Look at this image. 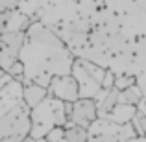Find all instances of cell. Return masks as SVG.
Returning a JSON list of instances; mask_svg holds the SVG:
<instances>
[{
	"instance_id": "6da1fadb",
	"label": "cell",
	"mask_w": 146,
	"mask_h": 142,
	"mask_svg": "<svg viewBox=\"0 0 146 142\" xmlns=\"http://www.w3.org/2000/svg\"><path fill=\"white\" fill-rule=\"evenodd\" d=\"M19 61L24 67V83H37L48 89V83L56 76H68L72 70V53L65 43L48 28L30 24L24 30V46Z\"/></svg>"
},
{
	"instance_id": "7a4b0ae2",
	"label": "cell",
	"mask_w": 146,
	"mask_h": 142,
	"mask_svg": "<svg viewBox=\"0 0 146 142\" xmlns=\"http://www.w3.org/2000/svg\"><path fill=\"white\" fill-rule=\"evenodd\" d=\"M30 137L35 140L44 139L54 127H63L67 124V114H65V102L46 96L41 103H37L33 109H30Z\"/></svg>"
},
{
	"instance_id": "3957f363",
	"label": "cell",
	"mask_w": 146,
	"mask_h": 142,
	"mask_svg": "<svg viewBox=\"0 0 146 142\" xmlns=\"http://www.w3.org/2000/svg\"><path fill=\"white\" fill-rule=\"evenodd\" d=\"M30 107L21 102L0 118V142H22L30 137Z\"/></svg>"
},
{
	"instance_id": "277c9868",
	"label": "cell",
	"mask_w": 146,
	"mask_h": 142,
	"mask_svg": "<svg viewBox=\"0 0 146 142\" xmlns=\"http://www.w3.org/2000/svg\"><path fill=\"white\" fill-rule=\"evenodd\" d=\"M135 137L131 124H115L107 118H96L87 127V142H126Z\"/></svg>"
},
{
	"instance_id": "5b68a950",
	"label": "cell",
	"mask_w": 146,
	"mask_h": 142,
	"mask_svg": "<svg viewBox=\"0 0 146 142\" xmlns=\"http://www.w3.org/2000/svg\"><path fill=\"white\" fill-rule=\"evenodd\" d=\"M22 46H24V32L9 30L0 35V68L4 70V74L11 68V65L19 61Z\"/></svg>"
},
{
	"instance_id": "8992f818",
	"label": "cell",
	"mask_w": 146,
	"mask_h": 142,
	"mask_svg": "<svg viewBox=\"0 0 146 142\" xmlns=\"http://www.w3.org/2000/svg\"><path fill=\"white\" fill-rule=\"evenodd\" d=\"M22 102V83L4 74L0 78V118Z\"/></svg>"
},
{
	"instance_id": "52a82bcc",
	"label": "cell",
	"mask_w": 146,
	"mask_h": 142,
	"mask_svg": "<svg viewBox=\"0 0 146 142\" xmlns=\"http://www.w3.org/2000/svg\"><path fill=\"white\" fill-rule=\"evenodd\" d=\"M98 118L96 111V102L93 98H78L76 102H72V109L68 114V122L76 124L80 127H89L94 120Z\"/></svg>"
},
{
	"instance_id": "ba28073f",
	"label": "cell",
	"mask_w": 146,
	"mask_h": 142,
	"mask_svg": "<svg viewBox=\"0 0 146 142\" xmlns=\"http://www.w3.org/2000/svg\"><path fill=\"white\" fill-rule=\"evenodd\" d=\"M48 94L54 96V98L61 100V102H76L80 98V90H78V83L68 76H56V78L50 79L48 83Z\"/></svg>"
},
{
	"instance_id": "9c48e42d",
	"label": "cell",
	"mask_w": 146,
	"mask_h": 142,
	"mask_svg": "<svg viewBox=\"0 0 146 142\" xmlns=\"http://www.w3.org/2000/svg\"><path fill=\"white\" fill-rule=\"evenodd\" d=\"M70 76L76 79L78 83V90H80V98H96L102 90L100 83L94 81V78L85 70V67L82 65V59H74L72 63V70H70Z\"/></svg>"
},
{
	"instance_id": "30bf717a",
	"label": "cell",
	"mask_w": 146,
	"mask_h": 142,
	"mask_svg": "<svg viewBox=\"0 0 146 142\" xmlns=\"http://www.w3.org/2000/svg\"><path fill=\"white\" fill-rule=\"evenodd\" d=\"M46 96H48V89L37 85V83H24L22 85V102L30 109H33L37 103H41Z\"/></svg>"
},
{
	"instance_id": "8fae6325",
	"label": "cell",
	"mask_w": 146,
	"mask_h": 142,
	"mask_svg": "<svg viewBox=\"0 0 146 142\" xmlns=\"http://www.w3.org/2000/svg\"><path fill=\"white\" fill-rule=\"evenodd\" d=\"M21 0H0V35L7 32L17 13V6Z\"/></svg>"
},
{
	"instance_id": "7c38bea8",
	"label": "cell",
	"mask_w": 146,
	"mask_h": 142,
	"mask_svg": "<svg viewBox=\"0 0 146 142\" xmlns=\"http://www.w3.org/2000/svg\"><path fill=\"white\" fill-rule=\"evenodd\" d=\"M135 113H137V109L133 105L117 103L106 118H107V120H111V122H115V124H129V122H131V118L135 116Z\"/></svg>"
},
{
	"instance_id": "4fadbf2b",
	"label": "cell",
	"mask_w": 146,
	"mask_h": 142,
	"mask_svg": "<svg viewBox=\"0 0 146 142\" xmlns=\"http://www.w3.org/2000/svg\"><path fill=\"white\" fill-rule=\"evenodd\" d=\"M143 96L144 94H143V90H141V87L135 83V85L128 87V89H124V90H118V103H126V105L135 107Z\"/></svg>"
},
{
	"instance_id": "5bb4252c",
	"label": "cell",
	"mask_w": 146,
	"mask_h": 142,
	"mask_svg": "<svg viewBox=\"0 0 146 142\" xmlns=\"http://www.w3.org/2000/svg\"><path fill=\"white\" fill-rule=\"evenodd\" d=\"M63 131H65V142H87V129L85 127H80L76 124H67L63 125Z\"/></svg>"
},
{
	"instance_id": "9a60e30c",
	"label": "cell",
	"mask_w": 146,
	"mask_h": 142,
	"mask_svg": "<svg viewBox=\"0 0 146 142\" xmlns=\"http://www.w3.org/2000/svg\"><path fill=\"white\" fill-rule=\"evenodd\" d=\"M137 83V79H135V76H131V74H115V89L117 90H124V89H128V87H131V85H135Z\"/></svg>"
},
{
	"instance_id": "2e32d148",
	"label": "cell",
	"mask_w": 146,
	"mask_h": 142,
	"mask_svg": "<svg viewBox=\"0 0 146 142\" xmlns=\"http://www.w3.org/2000/svg\"><path fill=\"white\" fill-rule=\"evenodd\" d=\"M129 124H131V127H133V131H135L137 137H146V116L144 114L135 113V116L131 118Z\"/></svg>"
},
{
	"instance_id": "e0dca14e",
	"label": "cell",
	"mask_w": 146,
	"mask_h": 142,
	"mask_svg": "<svg viewBox=\"0 0 146 142\" xmlns=\"http://www.w3.org/2000/svg\"><path fill=\"white\" fill-rule=\"evenodd\" d=\"M113 85H115V72L113 70H106L104 79H102V89L109 90V89H113Z\"/></svg>"
},
{
	"instance_id": "ac0fdd59",
	"label": "cell",
	"mask_w": 146,
	"mask_h": 142,
	"mask_svg": "<svg viewBox=\"0 0 146 142\" xmlns=\"http://www.w3.org/2000/svg\"><path fill=\"white\" fill-rule=\"evenodd\" d=\"M135 109H137V113H141V114L146 116V96H143V98L139 100V103L135 105Z\"/></svg>"
},
{
	"instance_id": "d6986e66",
	"label": "cell",
	"mask_w": 146,
	"mask_h": 142,
	"mask_svg": "<svg viewBox=\"0 0 146 142\" xmlns=\"http://www.w3.org/2000/svg\"><path fill=\"white\" fill-rule=\"evenodd\" d=\"M126 142H146V137H131L129 140H126Z\"/></svg>"
},
{
	"instance_id": "ffe728a7",
	"label": "cell",
	"mask_w": 146,
	"mask_h": 142,
	"mask_svg": "<svg viewBox=\"0 0 146 142\" xmlns=\"http://www.w3.org/2000/svg\"><path fill=\"white\" fill-rule=\"evenodd\" d=\"M22 142H37V140H35V139H32V137H26V139L22 140Z\"/></svg>"
},
{
	"instance_id": "44dd1931",
	"label": "cell",
	"mask_w": 146,
	"mask_h": 142,
	"mask_svg": "<svg viewBox=\"0 0 146 142\" xmlns=\"http://www.w3.org/2000/svg\"><path fill=\"white\" fill-rule=\"evenodd\" d=\"M37 142H48V140H46V139H39Z\"/></svg>"
},
{
	"instance_id": "7402d4cb",
	"label": "cell",
	"mask_w": 146,
	"mask_h": 142,
	"mask_svg": "<svg viewBox=\"0 0 146 142\" xmlns=\"http://www.w3.org/2000/svg\"><path fill=\"white\" fill-rule=\"evenodd\" d=\"M2 76H4V70H2V68H0V78H2Z\"/></svg>"
}]
</instances>
